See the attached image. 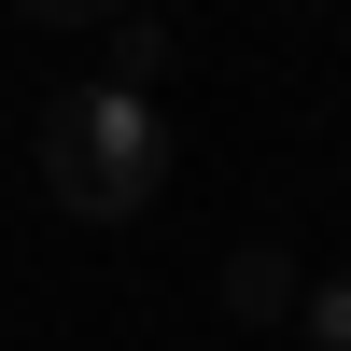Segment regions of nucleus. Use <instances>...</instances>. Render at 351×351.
I'll list each match as a JSON object with an SVG mask.
<instances>
[{
	"mask_svg": "<svg viewBox=\"0 0 351 351\" xmlns=\"http://www.w3.org/2000/svg\"><path fill=\"white\" fill-rule=\"evenodd\" d=\"M43 183H56V211H84V225L155 211L169 197V112L141 99V84H71V99L43 112Z\"/></svg>",
	"mask_w": 351,
	"mask_h": 351,
	"instance_id": "nucleus-1",
	"label": "nucleus"
},
{
	"mask_svg": "<svg viewBox=\"0 0 351 351\" xmlns=\"http://www.w3.org/2000/svg\"><path fill=\"white\" fill-rule=\"evenodd\" d=\"M295 295H309V281H295L281 239H239V253H225V309H239V324H295Z\"/></svg>",
	"mask_w": 351,
	"mask_h": 351,
	"instance_id": "nucleus-2",
	"label": "nucleus"
},
{
	"mask_svg": "<svg viewBox=\"0 0 351 351\" xmlns=\"http://www.w3.org/2000/svg\"><path fill=\"white\" fill-rule=\"evenodd\" d=\"M169 71V14H141V0H127V14H112V71L99 84H155Z\"/></svg>",
	"mask_w": 351,
	"mask_h": 351,
	"instance_id": "nucleus-3",
	"label": "nucleus"
},
{
	"mask_svg": "<svg viewBox=\"0 0 351 351\" xmlns=\"http://www.w3.org/2000/svg\"><path fill=\"white\" fill-rule=\"evenodd\" d=\"M295 324H309V351H351V267H337V281H309Z\"/></svg>",
	"mask_w": 351,
	"mask_h": 351,
	"instance_id": "nucleus-4",
	"label": "nucleus"
},
{
	"mask_svg": "<svg viewBox=\"0 0 351 351\" xmlns=\"http://www.w3.org/2000/svg\"><path fill=\"white\" fill-rule=\"evenodd\" d=\"M14 14H43V28H112L127 0H14Z\"/></svg>",
	"mask_w": 351,
	"mask_h": 351,
	"instance_id": "nucleus-5",
	"label": "nucleus"
}]
</instances>
